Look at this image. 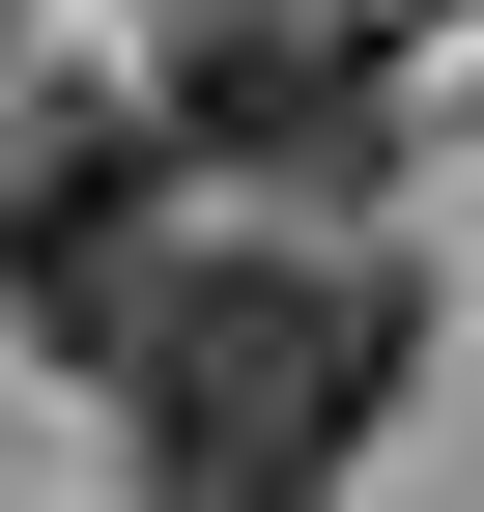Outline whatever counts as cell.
<instances>
[{"label":"cell","instance_id":"6da1fadb","mask_svg":"<svg viewBox=\"0 0 484 512\" xmlns=\"http://www.w3.org/2000/svg\"><path fill=\"white\" fill-rule=\"evenodd\" d=\"M399 370H428V285L399 256H200V285L143 313V370H114V456L143 512H342L399 427Z\"/></svg>","mask_w":484,"mask_h":512},{"label":"cell","instance_id":"7a4b0ae2","mask_svg":"<svg viewBox=\"0 0 484 512\" xmlns=\"http://www.w3.org/2000/svg\"><path fill=\"white\" fill-rule=\"evenodd\" d=\"M143 143L171 171H285V200H371V171H399V29H371V0H171Z\"/></svg>","mask_w":484,"mask_h":512},{"label":"cell","instance_id":"3957f363","mask_svg":"<svg viewBox=\"0 0 484 512\" xmlns=\"http://www.w3.org/2000/svg\"><path fill=\"white\" fill-rule=\"evenodd\" d=\"M171 285H200V256H171V143L143 114H29V143H0V313H29L57 370H143Z\"/></svg>","mask_w":484,"mask_h":512}]
</instances>
